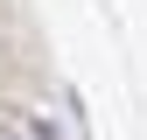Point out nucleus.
Instances as JSON below:
<instances>
[{
    "mask_svg": "<svg viewBox=\"0 0 147 140\" xmlns=\"http://www.w3.org/2000/svg\"><path fill=\"white\" fill-rule=\"evenodd\" d=\"M0 140H21V126H14V119H0Z\"/></svg>",
    "mask_w": 147,
    "mask_h": 140,
    "instance_id": "obj_1",
    "label": "nucleus"
}]
</instances>
